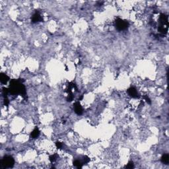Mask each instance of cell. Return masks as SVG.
Listing matches in <instances>:
<instances>
[{"mask_svg": "<svg viewBox=\"0 0 169 169\" xmlns=\"http://www.w3.org/2000/svg\"><path fill=\"white\" fill-rule=\"evenodd\" d=\"M9 93L13 95H21L25 97L26 96V89L25 86L18 80H12L10 83Z\"/></svg>", "mask_w": 169, "mask_h": 169, "instance_id": "1", "label": "cell"}, {"mask_svg": "<svg viewBox=\"0 0 169 169\" xmlns=\"http://www.w3.org/2000/svg\"><path fill=\"white\" fill-rule=\"evenodd\" d=\"M15 164V160L11 156H5L1 161V165L3 168H11Z\"/></svg>", "mask_w": 169, "mask_h": 169, "instance_id": "2", "label": "cell"}, {"mask_svg": "<svg viewBox=\"0 0 169 169\" xmlns=\"http://www.w3.org/2000/svg\"><path fill=\"white\" fill-rule=\"evenodd\" d=\"M115 26L117 29V30L121 31V30H124L128 29V27L129 26V23L127 21L118 19L115 22Z\"/></svg>", "mask_w": 169, "mask_h": 169, "instance_id": "3", "label": "cell"}, {"mask_svg": "<svg viewBox=\"0 0 169 169\" xmlns=\"http://www.w3.org/2000/svg\"><path fill=\"white\" fill-rule=\"evenodd\" d=\"M128 93L129 95L134 99H137L139 96V94H138L137 89L134 87H130V89H128Z\"/></svg>", "mask_w": 169, "mask_h": 169, "instance_id": "4", "label": "cell"}, {"mask_svg": "<svg viewBox=\"0 0 169 169\" xmlns=\"http://www.w3.org/2000/svg\"><path fill=\"white\" fill-rule=\"evenodd\" d=\"M74 110L77 114L81 115L83 113V108L79 102H76L74 104Z\"/></svg>", "mask_w": 169, "mask_h": 169, "instance_id": "5", "label": "cell"}, {"mask_svg": "<svg viewBox=\"0 0 169 169\" xmlns=\"http://www.w3.org/2000/svg\"><path fill=\"white\" fill-rule=\"evenodd\" d=\"M40 21H42V17L40 14L38 12H36L32 17V22L36 23V22H40Z\"/></svg>", "mask_w": 169, "mask_h": 169, "instance_id": "6", "label": "cell"}, {"mask_svg": "<svg viewBox=\"0 0 169 169\" xmlns=\"http://www.w3.org/2000/svg\"><path fill=\"white\" fill-rule=\"evenodd\" d=\"M0 80H1V83L5 84V83H6L9 80V77L7 76L6 74H1V77H0Z\"/></svg>", "mask_w": 169, "mask_h": 169, "instance_id": "7", "label": "cell"}, {"mask_svg": "<svg viewBox=\"0 0 169 169\" xmlns=\"http://www.w3.org/2000/svg\"><path fill=\"white\" fill-rule=\"evenodd\" d=\"M40 135V131L38 130V128H36L35 129H34V130L32 131V133L30 134V136L32 138H37Z\"/></svg>", "mask_w": 169, "mask_h": 169, "instance_id": "8", "label": "cell"}, {"mask_svg": "<svg viewBox=\"0 0 169 169\" xmlns=\"http://www.w3.org/2000/svg\"><path fill=\"white\" fill-rule=\"evenodd\" d=\"M161 162L165 165H167L169 163V155L168 154L163 155L161 157Z\"/></svg>", "mask_w": 169, "mask_h": 169, "instance_id": "9", "label": "cell"}, {"mask_svg": "<svg viewBox=\"0 0 169 169\" xmlns=\"http://www.w3.org/2000/svg\"><path fill=\"white\" fill-rule=\"evenodd\" d=\"M134 166L133 162H130V163H128V165L126 166V168H127V169H132V168H134Z\"/></svg>", "mask_w": 169, "mask_h": 169, "instance_id": "10", "label": "cell"}, {"mask_svg": "<svg viewBox=\"0 0 169 169\" xmlns=\"http://www.w3.org/2000/svg\"><path fill=\"white\" fill-rule=\"evenodd\" d=\"M56 155H51L50 156V160L51 161L52 163H54V161H56Z\"/></svg>", "mask_w": 169, "mask_h": 169, "instance_id": "11", "label": "cell"}, {"mask_svg": "<svg viewBox=\"0 0 169 169\" xmlns=\"http://www.w3.org/2000/svg\"><path fill=\"white\" fill-rule=\"evenodd\" d=\"M56 146L57 149H61V147H63V144L60 143V142H59V141H57V142L56 143Z\"/></svg>", "mask_w": 169, "mask_h": 169, "instance_id": "12", "label": "cell"}, {"mask_svg": "<svg viewBox=\"0 0 169 169\" xmlns=\"http://www.w3.org/2000/svg\"><path fill=\"white\" fill-rule=\"evenodd\" d=\"M144 99L146 100V102H147V103H149V104H150L151 103V100H150V99L147 96H144Z\"/></svg>", "mask_w": 169, "mask_h": 169, "instance_id": "13", "label": "cell"}, {"mask_svg": "<svg viewBox=\"0 0 169 169\" xmlns=\"http://www.w3.org/2000/svg\"><path fill=\"white\" fill-rule=\"evenodd\" d=\"M4 102H5V105H8L9 104V100H8V99H7V98H5V100H4Z\"/></svg>", "mask_w": 169, "mask_h": 169, "instance_id": "14", "label": "cell"}]
</instances>
